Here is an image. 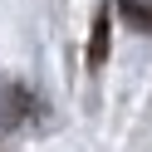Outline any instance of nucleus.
I'll return each instance as SVG.
<instances>
[{"mask_svg":"<svg viewBox=\"0 0 152 152\" xmlns=\"http://www.w3.org/2000/svg\"><path fill=\"white\" fill-rule=\"evenodd\" d=\"M118 15L132 25V30L152 34V0H118Z\"/></svg>","mask_w":152,"mask_h":152,"instance_id":"obj_3","label":"nucleus"},{"mask_svg":"<svg viewBox=\"0 0 152 152\" xmlns=\"http://www.w3.org/2000/svg\"><path fill=\"white\" fill-rule=\"evenodd\" d=\"M30 113H34V93H25L20 83H5V93H0V123L5 128H20Z\"/></svg>","mask_w":152,"mask_h":152,"instance_id":"obj_1","label":"nucleus"},{"mask_svg":"<svg viewBox=\"0 0 152 152\" xmlns=\"http://www.w3.org/2000/svg\"><path fill=\"white\" fill-rule=\"evenodd\" d=\"M108 5H103L98 15H93V30H88V69H103L108 64Z\"/></svg>","mask_w":152,"mask_h":152,"instance_id":"obj_2","label":"nucleus"}]
</instances>
